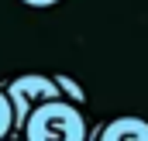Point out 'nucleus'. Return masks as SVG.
<instances>
[{"mask_svg": "<svg viewBox=\"0 0 148 141\" xmlns=\"http://www.w3.org/2000/svg\"><path fill=\"white\" fill-rule=\"evenodd\" d=\"M86 134L90 127H86L83 107L69 103L66 97L38 103L21 127L24 141H86Z\"/></svg>", "mask_w": 148, "mask_h": 141, "instance_id": "nucleus-1", "label": "nucleus"}, {"mask_svg": "<svg viewBox=\"0 0 148 141\" xmlns=\"http://www.w3.org/2000/svg\"><path fill=\"white\" fill-rule=\"evenodd\" d=\"M3 93H7L10 110H14V131L24 127V120L31 117V110H35L38 103L62 97L55 76H41V72H24V76H17V79H10V83L3 86Z\"/></svg>", "mask_w": 148, "mask_h": 141, "instance_id": "nucleus-2", "label": "nucleus"}, {"mask_svg": "<svg viewBox=\"0 0 148 141\" xmlns=\"http://www.w3.org/2000/svg\"><path fill=\"white\" fill-rule=\"evenodd\" d=\"M86 141H148V120L145 117H114L93 134H86Z\"/></svg>", "mask_w": 148, "mask_h": 141, "instance_id": "nucleus-3", "label": "nucleus"}, {"mask_svg": "<svg viewBox=\"0 0 148 141\" xmlns=\"http://www.w3.org/2000/svg\"><path fill=\"white\" fill-rule=\"evenodd\" d=\"M55 83H59V90H62V97H66L69 103H76V107L86 103V93H83V86H79L76 79H69V76H55Z\"/></svg>", "mask_w": 148, "mask_h": 141, "instance_id": "nucleus-4", "label": "nucleus"}, {"mask_svg": "<svg viewBox=\"0 0 148 141\" xmlns=\"http://www.w3.org/2000/svg\"><path fill=\"white\" fill-rule=\"evenodd\" d=\"M10 131H14V110H10L7 93L0 90V141H3V138H10Z\"/></svg>", "mask_w": 148, "mask_h": 141, "instance_id": "nucleus-5", "label": "nucleus"}, {"mask_svg": "<svg viewBox=\"0 0 148 141\" xmlns=\"http://www.w3.org/2000/svg\"><path fill=\"white\" fill-rule=\"evenodd\" d=\"M24 7H55L59 0H21Z\"/></svg>", "mask_w": 148, "mask_h": 141, "instance_id": "nucleus-6", "label": "nucleus"}, {"mask_svg": "<svg viewBox=\"0 0 148 141\" xmlns=\"http://www.w3.org/2000/svg\"><path fill=\"white\" fill-rule=\"evenodd\" d=\"M3 141H10V138H3Z\"/></svg>", "mask_w": 148, "mask_h": 141, "instance_id": "nucleus-7", "label": "nucleus"}, {"mask_svg": "<svg viewBox=\"0 0 148 141\" xmlns=\"http://www.w3.org/2000/svg\"><path fill=\"white\" fill-rule=\"evenodd\" d=\"M21 141H24V138H21Z\"/></svg>", "mask_w": 148, "mask_h": 141, "instance_id": "nucleus-8", "label": "nucleus"}]
</instances>
